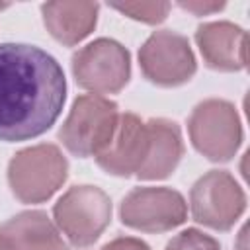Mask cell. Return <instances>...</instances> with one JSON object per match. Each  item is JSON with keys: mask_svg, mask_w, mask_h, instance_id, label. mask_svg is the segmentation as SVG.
<instances>
[{"mask_svg": "<svg viewBox=\"0 0 250 250\" xmlns=\"http://www.w3.org/2000/svg\"><path fill=\"white\" fill-rule=\"evenodd\" d=\"M57 229L76 248L94 244L111 221V199L98 186L68 188L53 207Z\"/></svg>", "mask_w": 250, "mask_h": 250, "instance_id": "3957f363", "label": "cell"}, {"mask_svg": "<svg viewBox=\"0 0 250 250\" xmlns=\"http://www.w3.org/2000/svg\"><path fill=\"white\" fill-rule=\"evenodd\" d=\"M166 250H221V244L203 230L186 229L166 244Z\"/></svg>", "mask_w": 250, "mask_h": 250, "instance_id": "2e32d148", "label": "cell"}, {"mask_svg": "<svg viewBox=\"0 0 250 250\" xmlns=\"http://www.w3.org/2000/svg\"><path fill=\"white\" fill-rule=\"evenodd\" d=\"M203 62L221 72H236L248 64V35L232 21H207L195 29Z\"/></svg>", "mask_w": 250, "mask_h": 250, "instance_id": "8fae6325", "label": "cell"}, {"mask_svg": "<svg viewBox=\"0 0 250 250\" xmlns=\"http://www.w3.org/2000/svg\"><path fill=\"white\" fill-rule=\"evenodd\" d=\"M66 100V78L47 51L0 45V141H29L49 131Z\"/></svg>", "mask_w": 250, "mask_h": 250, "instance_id": "6da1fadb", "label": "cell"}, {"mask_svg": "<svg viewBox=\"0 0 250 250\" xmlns=\"http://www.w3.org/2000/svg\"><path fill=\"white\" fill-rule=\"evenodd\" d=\"M119 119L117 104L105 96H78L61 125L59 137L66 150L78 158L96 156L111 139Z\"/></svg>", "mask_w": 250, "mask_h": 250, "instance_id": "277c9868", "label": "cell"}, {"mask_svg": "<svg viewBox=\"0 0 250 250\" xmlns=\"http://www.w3.org/2000/svg\"><path fill=\"white\" fill-rule=\"evenodd\" d=\"M72 74L76 84L92 94H117L131 78L129 51L113 39L100 37L72 55Z\"/></svg>", "mask_w": 250, "mask_h": 250, "instance_id": "8992f818", "label": "cell"}, {"mask_svg": "<svg viewBox=\"0 0 250 250\" xmlns=\"http://www.w3.org/2000/svg\"><path fill=\"white\" fill-rule=\"evenodd\" d=\"M0 250H68L45 211H21L0 223Z\"/></svg>", "mask_w": 250, "mask_h": 250, "instance_id": "7c38bea8", "label": "cell"}, {"mask_svg": "<svg viewBox=\"0 0 250 250\" xmlns=\"http://www.w3.org/2000/svg\"><path fill=\"white\" fill-rule=\"evenodd\" d=\"M111 8L125 14L131 20L152 25L164 21L170 12L168 2H127V4H111Z\"/></svg>", "mask_w": 250, "mask_h": 250, "instance_id": "9a60e30c", "label": "cell"}, {"mask_svg": "<svg viewBox=\"0 0 250 250\" xmlns=\"http://www.w3.org/2000/svg\"><path fill=\"white\" fill-rule=\"evenodd\" d=\"M184 156V141L178 123L156 117L146 121V152L137 172L141 180H164L180 164Z\"/></svg>", "mask_w": 250, "mask_h": 250, "instance_id": "4fadbf2b", "label": "cell"}, {"mask_svg": "<svg viewBox=\"0 0 250 250\" xmlns=\"http://www.w3.org/2000/svg\"><path fill=\"white\" fill-rule=\"evenodd\" d=\"M119 217L125 227L141 232H166L180 227L188 217V205L180 191L164 186H141L131 189L121 205Z\"/></svg>", "mask_w": 250, "mask_h": 250, "instance_id": "ba28073f", "label": "cell"}, {"mask_svg": "<svg viewBox=\"0 0 250 250\" xmlns=\"http://www.w3.org/2000/svg\"><path fill=\"white\" fill-rule=\"evenodd\" d=\"M146 152V121L135 113H119L107 145L94 156L98 166L119 178L137 176Z\"/></svg>", "mask_w": 250, "mask_h": 250, "instance_id": "30bf717a", "label": "cell"}, {"mask_svg": "<svg viewBox=\"0 0 250 250\" xmlns=\"http://www.w3.org/2000/svg\"><path fill=\"white\" fill-rule=\"evenodd\" d=\"M193 221L215 230H229L246 209V195L227 170H209L189 189Z\"/></svg>", "mask_w": 250, "mask_h": 250, "instance_id": "52a82bcc", "label": "cell"}, {"mask_svg": "<svg viewBox=\"0 0 250 250\" xmlns=\"http://www.w3.org/2000/svg\"><path fill=\"white\" fill-rule=\"evenodd\" d=\"M102 250H150L146 242L135 236H117L102 246Z\"/></svg>", "mask_w": 250, "mask_h": 250, "instance_id": "e0dca14e", "label": "cell"}, {"mask_svg": "<svg viewBox=\"0 0 250 250\" xmlns=\"http://www.w3.org/2000/svg\"><path fill=\"white\" fill-rule=\"evenodd\" d=\"M68 176L62 150L51 143H39L18 150L8 164V184L21 203H43L53 197Z\"/></svg>", "mask_w": 250, "mask_h": 250, "instance_id": "7a4b0ae2", "label": "cell"}, {"mask_svg": "<svg viewBox=\"0 0 250 250\" xmlns=\"http://www.w3.org/2000/svg\"><path fill=\"white\" fill-rule=\"evenodd\" d=\"M139 64L145 78L162 88L182 86L189 82L197 70L188 37L172 29H158L143 43Z\"/></svg>", "mask_w": 250, "mask_h": 250, "instance_id": "9c48e42d", "label": "cell"}, {"mask_svg": "<svg viewBox=\"0 0 250 250\" xmlns=\"http://www.w3.org/2000/svg\"><path fill=\"white\" fill-rule=\"evenodd\" d=\"M182 10H188L195 16H209L215 14L219 10L225 8V2H201V0H193V2H180L178 4Z\"/></svg>", "mask_w": 250, "mask_h": 250, "instance_id": "ac0fdd59", "label": "cell"}, {"mask_svg": "<svg viewBox=\"0 0 250 250\" xmlns=\"http://www.w3.org/2000/svg\"><path fill=\"white\" fill-rule=\"evenodd\" d=\"M191 145L213 162L230 160L242 143V123L236 107L219 98L199 102L188 119Z\"/></svg>", "mask_w": 250, "mask_h": 250, "instance_id": "5b68a950", "label": "cell"}, {"mask_svg": "<svg viewBox=\"0 0 250 250\" xmlns=\"http://www.w3.org/2000/svg\"><path fill=\"white\" fill-rule=\"evenodd\" d=\"M98 2H45L41 16L47 31L62 45H76L88 37L98 23Z\"/></svg>", "mask_w": 250, "mask_h": 250, "instance_id": "5bb4252c", "label": "cell"}]
</instances>
